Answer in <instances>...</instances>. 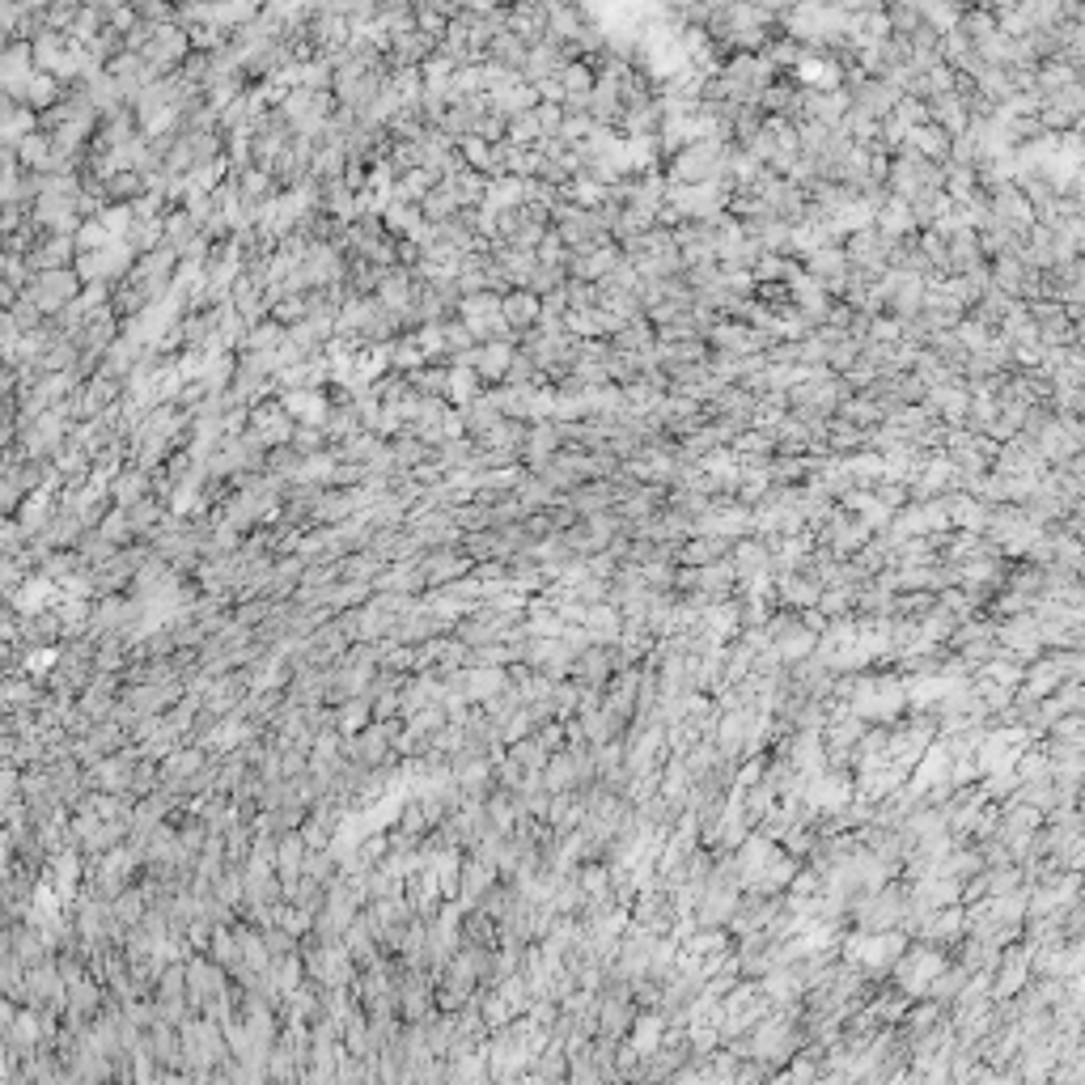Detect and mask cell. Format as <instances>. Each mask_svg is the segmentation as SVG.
<instances>
[{"label":"cell","instance_id":"1","mask_svg":"<svg viewBox=\"0 0 1085 1085\" xmlns=\"http://www.w3.org/2000/svg\"><path fill=\"white\" fill-rule=\"evenodd\" d=\"M840 691L852 700V717H861V721H891L907 708V700H912L907 687L899 679H891V674H882V679L878 674H865L857 683H844Z\"/></svg>","mask_w":1085,"mask_h":1085},{"label":"cell","instance_id":"2","mask_svg":"<svg viewBox=\"0 0 1085 1085\" xmlns=\"http://www.w3.org/2000/svg\"><path fill=\"white\" fill-rule=\"evenodd\" d=\"M848 963L852 967H861V971H895V963L907 954V937L899 929H886V933H857V937H848Z\"/></svg>","mask_w":1085,"mask_h":1085},{"label":"cell","instance_id":"3","mask_svg":"<svg viewBox=\"0 0 1085 1085\" xmlns=\"http://www.w3.org/2000/svg\"><path fill=\"white\" fill-rule=\"evenodd\" d=\"M946 967L950 963H946V954H941L937 946H916V950H907L899 963H895V984H899L903 996H929Z\"/></svg>","mask_w":1085,"mask_h":1085},{"label":"cell","instance_id":"4","mask_svg":"<svg viewBox=\"0 0 1085 1085\" xmlns=\"http://www.w3.org/2000/svg\"><path fill=\"white\" fill-rule=\"evenodd\" d=\"M81 289H85V284H81L77 268H60V272H34L30 284H26V297H30L47 318H56L60 310H68V306H73V301L81 297Z\"/></svg>","mask_w":1085,"mask_h":1085},{"label":"cell","instance_id":"5","mask_svg":"<svg viewBox=\"0 0 1085 1085\" xmlns=\"http://www.w3.org/2000/svg\"><path fill=\"white\" fill-rule=\"evenodd\" d=\"M251 433L263 441L268 450H280V446H293V433H297V420L284 412L280 399H263L251 407Z\"/></svg>","mask_w":1085,"mask_h":1085},{"label":"cell","instance_id":"6","mask_svg":"<svg viewBox=\"0 0 1085 1085\" xmlns=\"http://www.w3.org/2000/svg\"><path fill=\"white\" fill-rule=\"evenodd\" d=\"M793 1052V1022L789 1018H763L751 1035L755 1060H785Z\"/></svg>","mask_w":1085,"mask_h":1085},{"label":"cell","instance_id":"7","mask_svg":"<svg viewBox=\"0 0 1085 1085\" xmlns=\"http://www.w3.org/2000/svg\"><path fill=\"white\" fill-rule=\"evenodd\" d=\"M280 403L297 424H310V429H323L331 416V390H284Z\"/></svg>","mask_w":1085,"mask_h":1085},{"label":"cell","instance_id":"8","mask_svg":"<svg viewBox=\"0 0 1085 1085\" xmlns=\"http://www.w3.org/2000/svg\"><path fill=\"white\" fill-rule=\"evenodd\" d=\"M505 323L513 335H522V331H539V318H543V297L539 293H530V289H509L505 293Z\"/></svg>","mask_w":1085,"mask_h":1085},{"label":"cell","instance_id":"9","mask_svg":"<svg viewBox=\"0 0 1085 1085\" xmlns=\"http://www.w3.org/2000/svg\"><path fill=\"white\" fill-rule=\"evenodd\" d=\"M513 357H518V344H513V340L479 344V348L471 352V369H475L484 382H505L509 369H513Z\"/></svg>","mask_w":1085,"mask_h":1085},{"label":"cell","instance_id":"10","mask_svg":"<svg viewBox=\"0 0 1085 1085\" xmlns=\"http://www.w3.org/2000/svg\"><path fill=\"white\" fill-rule=\"evenodd\" d=\"M1030 954L1035 950H1005L1001 958H996V975H992V984H996V996H1013V992H1022L1026 980H1030Z\"/></svg>","mask_w":1085,"mask_h":1085},{"label":"cell","instance_id":"11","mask_svg":"<svg viewBox=\"0 0 1085 1085\" xmlns=\"http://www.w3.org/2000/svg\"><path fill=\"white\" fill-rule=\"evenodd\" d=\"M420 568H424V577H429L433 585H441V590H446V585H454L462 573H467L471 560H467V551H462V547H441V551H429V556H420Z\"/></svg>","mask_w":1085,"mask_h":1085},{"label":"cell","instance_id":"12","mask_svg":"<svg viewBox=\"0 0 1085 1085\" xmlns=\"http://www.w3.org/2000/svg\"><path fill=\"white\" fill-rule=\"evenodd\" d=\"M115 501V509H132V505H140L145 501V496H153V471H145V467H123L119 475H115V484H111V492H106Z\"/></svg>","mask_w":1085,"mask_h":1085},{"label":"cell","instance_id":"13","mask_svg":"<svg viewBox=\"0 0 1085 1085\" xmlns=\"http://www.w3.org/2000/svg\"><path fill=\"white\" fill-rule=\"evenodd\" d=\"M479 208H488V212H518L526 208V179H513V174H496V179H488V195H484V204Z\"/></svg>","mask_w":1085,"mask_h":1085},{"label":"cell","instance_id":"14","mask_svg":"<svg viewBox=\"0 0 1085 1085\" xmlns=\"http://www.w3.org/2000/svg\"><path fill=\"white\" fill-rule=\"evenodd\" d=\"M454 691H462V696H471V700H492V696H501L505 691V670H496V666H475L467 674H454Z\"/></svg>","mask_w":1085,"mask_h":1085},{"label":"cell","instance_id":"15","mask_svg":"<svg viewBox=\"0 0 1085 1085\" xmlns=\"http://www.w3.org/2000/svg\"><path fill=\"white\" fill-rule=\"evenodd\" d=\"M852 797L848 776H814V785L806 789L810 810H844Z\"/></svg>","mask_w":1085,"mask_h":1085},{"label":"cell","instance_id":"16","mask_svg":"<svg viewBox=\"0 0 1085 1085\" xmlns=\"http://www.w3.org/2000/svg\"><path fill=\"white\" fill-rule=\"evenodd\" d=\"M662 1039H666V1018L662 1013H640L632 1022V1052L640 1056H657L662 1052Z\"/></svg>","mask_w":1085,"mask_h":1085},{"label":"cell","instance_id":"17","mask_svg":"<svg viewBox=\"0 0 1085 1085\" xmlns=\"http://www.w3.org/2000/svg\"><path fill=\"white\" fill-rule=\"evenodd\" d=\"M479 373L475 369H467V365H450V386H446V403H454V407H471L475 399H479Z\"/></svg>","mask_w":1085,"mask_h":1085},{"label":"cell","instance_id":"18","mask_svg":"<svg viewBox=\"0 0 1085 1085\" xmlns=\"http://www.w3.org/2000/svg\"><path fill=\"white\" fill-rule=\"evenodd\" d=\"M166 501H157V496H145L140 505L128 509V522H132V535H153V530H162L166 526Z\"/></svg>","mask_w":1085,"mask_h":1085},{"label":"cell","instance_id":"19","mask_svg":"<svg viewBox=\"0 0 1085 1085\" xmlns=\"http://www.w3.org/2000/svg\"><path fill=\"white\" fill-rule=\"evenodd\" d=\"M513 496H518L522 509L530 513V509H543L547 501H556V488H551L543 475H530V471H526V479L518 484V492H513Z\"/></svg>","mask_w":1085,"mask_h":1085},{"label":"cell","instance_id":"20","mask_svg":"<svg viewBox=\"0 0 1085 1085\" xmlns=\"http://www.w3.org/2000/svg\"><path fill=\"white\" fill-rule=\"evenodd\" d=\"M729 551V539H696V543H687L683 551H679V560L683 564H713V560H721Z\"/></svg>","mask_w":1085,"mask_h":1085},{"label":"cell","instance_id":"21","mask_svg":"<svg viewBox=\"0 0 1085 1085\" xmlns=\"http://www.w3.org/2000/svg\"><path fill=\"white\" fill-rule=\"evenodd\" d=\"M581 624H585V632H590L594 640H615V636H619V611H611V607H590Z\"/></svg>","mask_w":1085,"mask_h":1085},{"label":"cell","instance_id":"22","mask_svg":"<svg viewBox=\"0 0 1085 1085\" xmlns=\"http://www.w3.org/2000/svg\"><path fill=\"white\" fill-rule=\"evenodd\" d=\"M390 734H395L390 725H373V729H365V734L357 738V759H361V763H378V759L386 755Z\"/></svg>","mask_w":1085,"mask_h":1085},{"label":"cell","instance_id":"23","mask_svg":"<svg viewBox=\"0 0 1085 1085\" xmlns=\"http://www.w3.org/2000/svg\"><path fill=\"white\" fill-rule=\"evenodd\" d=\"M488 882H492V865L488 861H471L467 869H462V903H475L488 891Z\"/></svg>","mask_w":1085,"mask_h":1085},{"label":"cell","instance_id":"24","mask_svg":"<svg viewBox=\"0 0 1085 1085\" xmlns=\"http://www.w3.org/2000/svg\"><path fill=\"white\" fill-rule=\"evenodd\" d=\"M301 840L297 835H289V840L280 844V852H276V861H280V869H284V878H297V865H301Z\"/></svg>","mask_w":1085,"mask_h":1085},{"label":"cell","instance_id":"25","mask_svg":"<svg viewBox=\"0 0 1085 1085\" xmlns=\"http://www.w3.org/2000/svg\"><path fill=\"white\" fill-rule=\"evenodd\" d=\"M115 912H119V920H140V912H145V903L136 899V891H123V895L115 899Z\"/></svg>","mask_w":1085,"mask_h":1085},{"label":"cell","instance_id":"26","mask_svg":"<svg viewBox=\"0 0 1085 1085\" xmlns=\"http://www.w3.org/2000/svg\"><path fill=\"white\" fill-rule=\"evenodd\" d=\"M51 662H56V649H30V653H26V670H30V674L47 670Z\"/></svg>","mask_w":1085,"mask_h":1085},{"label":"cell","instance_id":"27","mask_svg":"<svg viewBox=\"0 0 1085 1085\" xmlns=\"http://www.w3.org/2000/svg\"><path fill=\"white\" fill-rule=\"evenodd\" d=\"M361 725H365V704L357 700V704L344 708V729H361Z\"/></svg>","mask_w":1085,"mask_h":1085}]
</instances>
